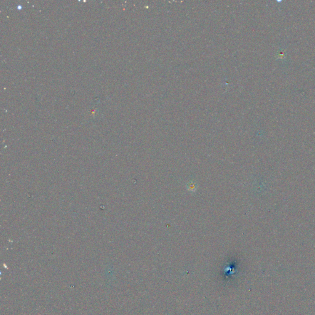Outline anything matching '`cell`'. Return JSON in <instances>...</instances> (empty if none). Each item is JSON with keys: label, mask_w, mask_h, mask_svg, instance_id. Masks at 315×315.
I'll return each mask as SVG.
<instances>
[{"label": "cell", "mask_w": 315, "mask_h": 315, "mask_svg": "<svg viewBox=\"0 0 315 315\" xmlns=\"http://www.w3.org/2000/svg\"><path fill=\"white\" fill-rule=\"evenodd\" d=\"M187 188L190 190V191L194 192V191H195L196 189V185L195 184V183H194L193 182H190L187 185Z\"/></svg>", "instance_id": "1"}]
</instances>
